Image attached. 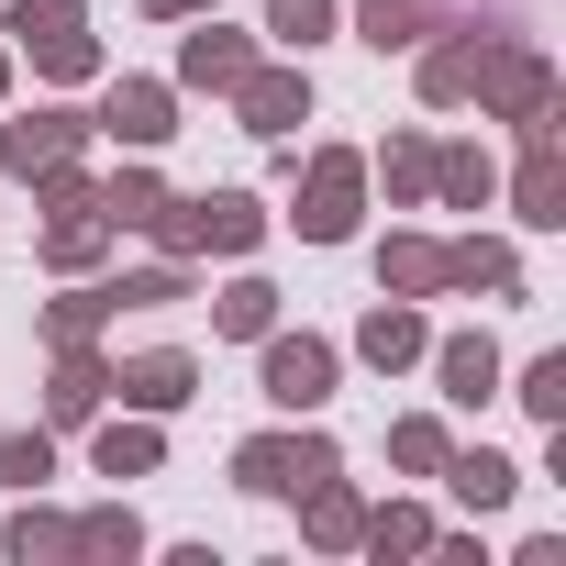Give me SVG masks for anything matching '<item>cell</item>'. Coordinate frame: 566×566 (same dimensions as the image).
I'll use <instances>...</instances> for the list:
<instances>
[{"label":"cell","mask_w":566,"mask_h":566,"mask_svg":"<svg viewBox=\"0 0 566 566\" xmlns=\"http://www.w3.org/2000/svg\"><path fill=\"white\" fill-rule=\"evenodd\" d=\"M167 255H255L266 244V200L255 189H200V200H178L167 189V211L145 222Z\"/></svg>","instance_id":"6da1fadb"},{"label":"cell","mask_w":566,"mask_h":566,"mask_svg":"<svg viewBox=\"0 0 566 566\" xmlns=\"http://www.w3.org/2000/svg\"><path fill=\"white\" fill-rule=\"evenodd\" d=\"M290 178H301V244H345L356 222H367V156L356 145H312V156H290Z\"/></svg>","instance_id":"7a4b0ae2"},{"label":"cell","mask_w":566,"mask_h":566,"mask_svg":"<svg viewBox=\"0 0 566 566\" xmlns=\"http://www.w3.org/2000/svg\"><path fill=\"white\" fill-rule=\"evenodd\" d=\"M34 200H45V266H56V277H78V266L112 255V211H101V178H78V156L45 167Z\"/></svg>","instance_id":"3957f363"},{"label":"cell","mask_w":566,"mask_h":566,"mask_svg":"<svg viewBox=\"0 0 566 566\" xmlns=\"http://www.w3.org/2000/svg\"><path fill=\"white\" fill-rule=\"evenodd\" d=\"M12 34L23 56H34V78H56V90H78V78H101V34H90V12L78 0H12Z\"/></svg>","instance_id":"277c9868"},{"label":"cell","mask_w":566,"mask_h":566,"mask_svg":"<svg viewBox=\"0 0 566 566\" xmlns=\"http://www.w3.org/2000/svg\"><path fill=\"white\" fill-rule=\"evenodd\" d=\"M266 356H255V389H266V411H290V422H312L323 400H334V378H345V356L323 345V334H255Z\"/></svg>","instance_id":"5b68a950"},{"label":"cell","mask_w":566,"mask_h":566,"mask_svg":"<svg viewBox=\"0 0 566 566\" xmlns=\"http://www.w3.org/2000/svg\"><path fill=\"white\" fill-rule=\"evenodd\" d=\"M345 455H334V433H244L233 444V489L244 500H301L312 478H334Z\"/></svg>","instance_id":"8992f818"},{"label":"cell","mask_w":566,"mask_h":566,"mask_svg":"<svg viewBox=\"0 0 566 566\" xmlns=\"http://www.w3.org/2000/svg\"><path fill=\"white\" fill-rule=\"evenodd\" d=\"M478 112L489 123H555V56L544 45H489V67H478Z\"/></svg>","instance_id":"52a82bcc"},{"label":"cell","mask_w":566,"mask_h":566,"mask_svg":"<svg viewBox=\"0 0 566 566\" xmlns=\"http://www.w3.org/2000/svg\"><path fill=\"white\" fill-rule=\"evenodd\" d=\"M90 145H101V123H90V112H67V101L0 123V167H12V178H45V167H67V156H90Z\"/></svg>","instance_id":"ba28073f"},{"label":"cell","mask_w":566,"mask_h":566,"mask_svg":"<svg viewBox=\"0 0 566 566\" xmlns=\"http://www.w3.org/2000/svg\"><path fill=\"white\" fill-rule=\"evenodd\" d=\"M222 101H233V123H244V134H266V145H277L290 123H312V67H301V56H277V67L255 56Z\"/></svg>","instance_id":"9c48e42d"},{"label":"cell","mask_w":566,"mask_h":566,"mask_svg":"<svg viewBox=\"0 0 566 566\" xmlns=\"http://www.w3.org/2000/svg\"><path fill=\"white\" fill-rule=\"evenodd\" d=\"M90 123H101L112 145H134V156H156V145L178 134V78H112Z\"/></svg>","instance_id":"30bf717a"},{"label":"cell","mask_w":566,"mask_h":566,"mask_svg":"<svg viewBox=\"0 0 566 566\" xmlns=\"http://www.w3.org/2000/svg\"><path fill=\"white\" fill-rule=\"evenodd\" d=\"M511 222H522V233H555V222H566V145H555V123H522V167H511Z\"/></svg>","instance_id":"8fae6325"},{"label":"cell","mask_w":566,"mask_h":566,"mask_svg":"<svg viewBox=\"0 0 566 566\" xmlns=\"http://www.w3.org/2000/svg\"><path fill=\"white\" fill-rule=\"evenodd\" d=\"M101 411H112V356L101 345H56V367H45V433H78Z\"/></svg>","instance_id":"7c38bea8"},{"label":"cell","mask_w":566,"mask_h":566,"mask_svg":"<svg viewBox=\"0 0 566 566\" xmlns=\"http://www.w3.org/2000/svg\"><path fill=\"white\" fill-rule=\"evenodd\" d=\"M112 400L167 422V411H189V400H200V356H178V345H145V356H123V367H112Z\"/></svg>","instance_id":"4fadbf2b"},{"label":"cell","mask_w":566,"mask_h":566,"mask_svg":"<svg viewBox=\"0 0 566 566\" xmlns=\"http://www.w3.org/2000/svg\"><path fill=\"white\" fill-rule=\"evenodd\" d=\"M244 67H255V34H233L222 12H189V34H178V90H211V101H222Z\"/></svg>","instance_id":"5bb4252c"},{"label":"cell","mask_w":566,"mask_h":566,"mask_svg":"<svg viewBox=\"0 0 566 566\" xmlns=\"http://www.w3.org/2000/svg\"><path fill=\"white\" fill-rule=\"evenodd\" d=\"M422 367H433V389H444L455 411L500 400V345H489V334H433V345H422Z\"/></svg>","instance_id":"9a60e30c"},{"label":"cell","mask_w":566,"mask_h":566,"mask_svg":"<svg viewBox=\"0 0 566 566\" xmlns=\"http://www.w3.org/2000/svg\"><path fill=\"white\" fill-rule=\"evenodd\" d=\"M411 56H422V67H411V78H422V101H433V112H455V101H478V67H489V34H422Z\"/></svg>","instance_id":"2e32d148"},{"label":"cell","mask_w":566,"mask_h":566,"mask_svg":"<svg viewBox=\"0 0 566 566\" xmlns=\"http://www.w3.org/2000/svg\"><path fill=\"white\" fill-rule=\"evenodd\" d=\"M422 345H433V323H422V301H389V290H378V312L356 323V356H367L378 378H400V367H422Z\"/></svg>","instance_id":"e0dca14e"},{"label":"cell","mask_w":566,"mask_h":566,"mask_svg":"<svg viewBox=\"0 0 566 566\" xmlns=\"http://www.w3.org/2000/svg\"><path fill=\"white\" fill-rule=\"evenodd\" d=\"M433 478L455 489V511H511V500H522V467H511L500 444H455Z\"/></svg>","instance_id":"ac0fdd59"},{"label":"cell","mask_w":566,"mask_h":566,"mask_svg":"<svg viewBox=\"0 0 566 566\" xmlns=\"http://www.w3.org/2000/svg\"><path fill=\"white\" fill-rule=\"evenodd\" d=\"M356 533H367V500L345 489V467L312 478V489H301V544H312V555H356Z\"/></svg>","instance_id":"d6986e66"},{"label":"cell","mask_w":566,"mask_h":566,"mask_svg":"<svg viewBox=\"0 0 566 566\" xmlns=\"http://www.w3.org/2000/svg\"><path fill=\"white\" fill-rule=\"evenodd\" d=\"M444 290H467V301H478V290H489V301H522V255H511L500 233H455V244H444Z\"/></svg>","instance_id":"ffe728a7"},{"label":"cell","mask_w":566,"mask_h":566,"mask_svg":"<svg viewBox=\"0 0 566 566\" xmlns=\"http://www.w3.org/2000/svg\"><path fill=\"white\" fill-rule=\"evenodd\" d=\"M101 323H123V301H112V277H67V290L45 301V345H101Z\"/></svg>","instance_id":"44dd1931"},{"label":"cell","mask_w":566,"mask_h":566,"mask_svg":"<svg viewBox=\"0 0 566 566\" xmlns=\"http://www.w3.org/2000/svg\"><path fill=\"white\" fill-rule=\"evenodd\" d=\"M378 290L389 301H444V244L433 233H389L378 244Z\"/></svg>","instance_id":"7402d4cb"},{"label":"cell","mask_w":566,"mask_h":566,"mask_svg":"<svg viewBox=\"0 0 566 566\" xmlns=\"http://www.w3.org/2000/svg\"><path fill=\"white\" fill-rule=\"evenodd\" d=\"M0 555H12V566H67V555H78V522L45 511V500L23 489V511H12V533H0Z\"/></svg>","instance_id":"603a6c76"},{"label":"cell","mask_w":566,"mask_h":566,"mask_svg":"<svg viewBox=\"0 0 566 566\" xmlns=\"http://www.w3.org/2000/svg\"><path fill=\"white\" fill-rule=\"evenodd\" d=\"M433 200L444 211H489L500 200V156L489 145H433Z\"/></svg>","instance_id":"cb8c5ba5"},{"label":"cell","mask_w":566,"mask_h":566,"mask_svg":"<svg viewBox=\"0 0 566 566\" xmlns=\"http://www.w3.org/2000/svg\"><path fill=\"white\" fill-rule=\"evenodd\" d=\"M156 455H167V433H156V411H134V422L112 411V422L90 433V467H101V478H156Z\"/></svg>","instance_id":"d4e9b609"},{"label":"cell","mask_w":566,"mask_h":566,"mask_svg":"<svg viewBox=\"0 0 566 566\" xmlns=\"http://www.w3.org/2000/svg\"><path fill=\"white\" fill-rule=\"evenodd\" d=\"M367 178H389V211H422L433 200V134H389L367 156Z\"/></svg>","instance_id":"484cf974"},{"label":"cell","mask_w":566,"mask_h":566,"mask_svg":"<svg viewBox=\"0 0 566 566\" xmlns=\"http://www.w3.org/2000/svg\"><path fill=\"white\" fill-rule=\"evenodd\" d=\"M433 544H444V533H433L422 500H389V511H367V533H356V555H378V566H389V555H433Z\"/></svg>","instance_id":"4316f807"},{"label":"cell","mask_w":566,"mask_h":566,"mask_svg":"<svg viewBox=\"0 0 566 566\" xmlns=\"http://www.w3.org/2000/svg\"><path fill=\"white\" fill-rule=\"evenodd\" d=\"M356 34H367L378 56H411V45L433 34V0H356Z\"/></svg>","instance_id":"83f0119b"},{"label":"cell","mask_w":566,"mask_h":566,"mask_svg":"<svg viewBox=\"0 0 566 566\" xmlns=\"http://www.w3.org/2000/svg\"><path fill=\"white\" fill-rule=\"evenodd\" d=\"M78 555H90V566H134V555H145V522H134L123 500H101V511H78Z\"/></svg>","instance_id":"f1b7e54d"},{"label":"cell","mask_w":566,"mask_h":566,"mask_svg":"<svg viewBox=\"0 0 566 566\" xmlns=\"http://www.w3.org/2000/svg\"><path fill=\"white\" fill-rule=\"evenodd\" d=\"M455 455V433H444V411H400L389 422V467H411V478H433Z\"/></svg>","instance_id":"f546056e"},{"label":"cell","mask_w":566,"mask_h":566,"mask_svg":"<svg viewBox=\"0 0 566 566\" xmlns=\"http://www.w3.org/2000/svg\"><path fill=\"white\" fill-rule=\"evenodd\" d=\"M277 323V290H266V277H233V290L211 301V334H233V345H255Z\"/></svg>","instance_id":"4dcf8cb0"},{"label":"cell","mask_w":566,"mask_h":566,"mask_svg":"<svg viewBox=\"0 0 566 566\" xmlns=\"http://www.w3.org/2000/svg\"><path fill=\"white\" fill-rule=\"evenodd\" d=\"M101 211H112V233H145V222L167 211V178H156V167H123V178L101 189Z\"/></svg>","instance_id":"1f68e13d"},{"label":"cell","mask_w":566,"mask_h":566,"mask_svg":"<svg viewBox=\"0 0 566 566\" xmlns=\"http://www.w3.org/2000/svg\"><path fill=\"white\" fill-rule=\"evenodd\" d=\"M334 34V0H266V45H290V56H312Z\"/></svg>","instance_id":"d6a6232c"},{"label":"cell","mask_w":566,"mask_h":566,"mask_svg":"<svg viewBox=\"0 0 566 566\" xmlns=\"http://www.w3.org/2000/svg\"><path fill=\"white\" fill-rule=\"evenodd\" d=\"M112 301H123V312H167V301H189V255H167V266H134V277H112Z\"/></svg>","instance_id":"836d02e7"},{"label":"cell","mask_w":566,"mask_h":566,"mask_svg":"<svg viewBox=\"0 0 566 566\" xmlns=\"http://www.w3.org/2000/svg\"><path fill=\"white\" fill-rule=\"evenodd\" d=\"M56 478V433L34 422V433H0V489H45Z\"/></svg>","instance_id":"e575fe53"},{"label":"cell","mask_w":566,"mask_h":566,"mask_svg":"<svg viewBox=\"0 0 566 566\" xmlns=\"http://www.w3.org/2000/svg\"><path fill=\"white\" fill-rule=\"evenodd\" d=\"M511 400H522V411H533V422L555 433V422H566V356H533V367L511 378Z\"/></svg>","instance_id":"d590c367"},{"label":"cell","mask_w":566,"mask_h":566,"mask_svg":"<svg viewBox=\"0 0 566 566\" xmlns=\"http://www.w3.org/2000/svg\"><path fill=\"white\" fill-rule=\"evenodd\" d=\"M145 12L156 23H189V12H222V0H145Z\"/></svg>","instance_id":"8d00e7d4"},{"label":"cell","mask_w":566,"mask_h":566,"mask_svg":"<svg viewBox=\"0 0 566 566\" xmlns=\"http://www.w3.org/2000/svg\"><path fill=\"white\" fill-rule=\"evenodd\" d=\"M0 101H12V56H0Z\"/></svg>","instance_id":"74e56055"}]
</instances>
